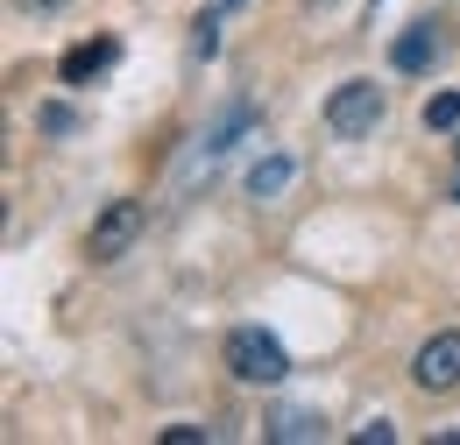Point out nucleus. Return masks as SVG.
Listing matches in <instances>:
<instances>
[{
	"label": "nucleus",
	"mask_w": 460,
	"mask_h": 445,
	"mask_svg": "<svg viewBox=\"0 0 460 445\" xmlns=\"http://www.w3.org/2000/svg\"><path fill=\"white\" fill-rule=\"evenodd\" d=\"M220 361L234 368V382H248V389H277L290 375V353L277 333H262V326H234L227 346H220Z\"/></svg>",
	"instance_id": "f257e3e1"
},
{
	"label": "nucleus",
	"mask_w": 460,
	"mask_h": 445,
	"mask_svg": "<svg viewBox=\"0 0 460 445\" xmlns=\"http://www.w3.org/2000/svg\"><path fill=\"white\" fill-rule=\"evenodd\" d=\"M383 107H390V100H383V85L347 78L341 92L326 100V127H333L341 142H361V135H376V127H383Z\"/></svg>",
	"instance_id": "f03ea898"
},
{
	"label": "nucleus",
	"mask_w": 460,
	"mask_h": 445,
	"mask_svg": "<svg viewBox=\"0 0 460 445\" xmlns=\"http://www.w3.org/2000/svg\"><path fill=\"white\" fill-rule=\"evenodd\" d=\"M142 226H149V205H142V198H114V205L93 220V240H85V255H93V262H120V255L142 240Z\"/></svg>",
	"instance_id": "7ed1b4c3"
},
{
	"label": "nucleus",
	"mask_w": 460,
	"mask_h": 445,
	"mask_svg": "<svg viewBox=\"0 0 460 445\" xmlns=\"http://www.w3.org/2000/svg\"><path fill=\"white\" fill-rule=\"evenodd\" d=\"M411 382L425 396H454L460 389V333H432L411 353Z\"/></svg>",
	"instance_id": "20e7f679"
},
{
	"label": "nucleus",
	"mask_w": 460,
	"mask_h": 445,
	"mask_svg": "<svg viewBox=\"0 0 460 445\" xmlns=\"http://www.w3.org/2000/svg\"><path fill=\"white\" fill-rule=\"evenodd\" d=\"M114 57H120V43H114V36H93V43H71V50L58 57V78H64V85H93V78H100V71H107Z\"/></svg>",
	"instance_id": "39448f33"
},
{
	"label": "nucleus",
	"mask_w": 460,
	"mask_h": 445,
	"mask_svg": "<svg viewBox=\"0 0 460 445\" xmlns=\"http://www.w3.org/2000/svg\"><path fill=\"white\" fill-rule=\"evenodd\" d=\"M439 50H447V36H439L432 22H418V29H403L397 43H390V64H397V71H432Z\"/></svg>",
	"instance_id": "423d86ee"
},
{
	"label": "nucleus",
	"mask_w": 460,
	"mask_h": 445,
	"mask_svg": "<svg viewBox=\"0 0 460 445\" xmlns=\"http://www.w3.org/2000/svg\"><path fill=\"white\" fill-rule=\"evenodd\" d=\"M270 439H277V445L326 439V417H319V410H284V417H270Z\"/></svg>",
	"instance_id": "0eeeda50"
},
{
	"label": "nucleus",
	"mask_w": 460,
	"mask_h": 445,
	"mask_svg": "<svg viewBox=\"0 0 460 445\" xmlns=\"http://www.w3.org/2000/svg\"><path fill=\"white\" fill-rule=\"evenodd\" d=\"M290 177H297V163H290V156H270V163H255V170H248V198H277Z\"/></svg>",
	"instance_id": "6e6552de"
},
{
	"label": "nucleus",
	"mask_w": 460,
	"mask_h": 445,
	"mask_svg": "<svg viewBox=\"0 0 460 445\" xmlns=\"http://www.w3.org/2000/svg\"><path fill=\"white\" fill-rule=\"evenodd\" d=\"M425 127H439V135L460 127V85H454V92H439V100H425Z\"/></svg>",
	"instance_id": "1a4fd4ad"
},
{
	"label": "nucleus",
	"mask_w": 460,
	"mask_h": 445,
	"mask_svg": "<svg viewBox=\"0 0 460 445\" xmlns=\"http://www.w3.org/2000/svg\"><path fill=\"white\" fill-rule=\"evenodd\" d=\"M36 127H43V135H71L78 113H71V107H36Z\"/></svg>",
	"instance_id": "9d476101"
},
{
	"label": "nucleus",
	"mask_w": 460,
	"mask_h": 445,
	"mask_svg": "<svg viewBox=\"0 0 460 445\" xmlns=\"http://www.w3.org/2000/svg\"><path fill=\"white\" fill-rule=\"evenodd\" d=\"M191 29H199V36H191V50H199V57H213V50H220V14H199Z\"/></svg>",
	"instance_id": "9b49d317"
},
{
	"label": "nucleus",
	"mask_w": 460,
	"mask_h": 445,
	"mask_svg": "<svg viewBox=\"0 0 460 445\" xmlns=\"http://www.w3.org/2000/svg\"><path fill=\"white\" fill-rule=\"evenodd\" d=\"M164 445H206V432H199V424H171V432H164Z\"/></svg>",
	"instance_id": "f8f14e48"
},
{
	"label": "nucleus",
	"mask_w": 460,
	"mask_h": 445,
	"mask_svg": "<svg viewBox=\"0 0 460 445\" xmlns=\"http://www.w3.org/2000/svg\"><path fill=\"white\" fill-rule=\"evenodd\" d=\"M390 439H397L390 424H361V432H354V445H390Z\"/></svg>",
	"instance_id": "ddd939ff"
},
{
	"label": "nucleus",
	"mask_w": 460,
	"mask_h": 445,
	"mask_svg": "<svg viewBox=\"0 0 460 445\" xmlns=\"http://www.w3.org/2000/svg\"><path fill=\"white\" fill-rule=\"evenodd\" d=\"M454 205H460V177H454Z\"/></svg>",
	"instance_id": "4468645a"
},
{
	"label": "nucleus",
	"mask_w": 460,
	"mask_h": 445,
	"mask_svg": "<svg viewBox=\"0 0 460 445\" xmlns=\"http://www.w3.org/2000/svg\"><path fill=\"white\" fill-rule=\"evenodd\" d=\"M220 7H241V0H220Z\"/></svg>",
	"instance_id": "2eb2a0df"
}]
</instances>
